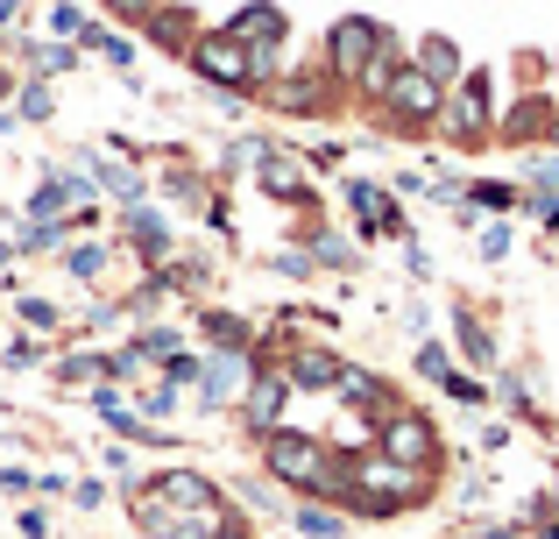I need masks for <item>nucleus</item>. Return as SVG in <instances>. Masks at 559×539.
<instances>
[{"mask_svg": "<svg viewBox=\"0 0 559 539\" xmlns=\"http://www.w3.org/2000/svg\"><path fill=\"white\" fill-rule=\"evenodd\" d=\"M107 8H114V14H128V22H150L164 0H107Z\"/></svg>", "mask_w": 559, "mask_h": 539, "instance_id": "32", "label": "nucleus"}, {"mask_svg": "<svg viewBox=\"0 0 559 539\" xmlns=\"http://www.w3.org/2000/svg\"><path fill=\"white\" fill-rule=\"evenodd\" d=\"M14 313H22L28 327H57V305L50 298H14Z\"/></svg>", "mask_w": 559, "mask_h": 539, "instance_id": "27", "label": "nucleus"}, {"mask_svg": "<svg viewBox=\"0 0 559 539\" xmlns=\"http://www.w3.org/2000/svg\"><path fill=\"white\" fill-rule=\"evenodd\" d=\"M142 412H150V419H170V412H178V384H156V390H142Z\"/></svg>", "mask_w": 559, "mask_h": 539, "instance_id": "25", "label": "nucleus"}, {"mask_svg": "<svg viewBox=\"0 0 559 539\" xmlns=\"http://www.w3.org/2000/svg\"><path fill=\"white\" fill-rule=\"evenodd\" d=\"M241 376H248V362L234 355V348H213V362L199 370V384H205V405H227V398H241Z\"/></svg>", "mask_w": 559, "mask_h": 539, "instance_id": "10", "label": "nucleus"}, {"mask_svg": "<svg viewBox=\"0 0 559 539\" xmlns=\"http://www.w3.org/2000/svg\"><path fill=\"white\" fill-rule=\"evenodd\" d=\"M347 199H355V213H361V227H369V235H404V213H396V199H382L376 185H347Z\"/></svg>", "mask_w": 559, "mask_h": 539, "instance_id": "12", "label": "nucleus"}, {"mask_svg": "<svg viewBox=\"0 0 559 539\" xmlns=\"http://www.w3.org/2000/svg\"><path fill=\"white\" fill-rule=\"evenodd\" d=\"M36 355H43L36 341H8V348H0V362H8V370H28V362H36Z\"/></svg>", "mask_w": 559, "mask_h": 539, "instance_id": "31", "label": "nucleus"}, {"mask_svg": "<svg viewBox=\"0 0 559 539\" xmlns=\"http://www.w3.org/2000/svg\"><path fill=\"white\" fill-rule=\"evenodd\" d=\"M382 99H390L396 121H432L439 114V79H425L418 65H396L390 79H382Z\"/></svg>", "mask_w": 559, "mask_h": 539, "instance_id": "5", "label": "nucleus"}, {"mask_svg": "<svg viewBox=\"0 0 559 539\" xmlns=\"http://www.w3.org/2000/svg\"><path fill=\"white\" fill-rule=\"evenodd\" d=\"M418 376H432V384H447V376H453V362H447V348H439V341L418 348Z\"/></svg>", "mask_w": 559, "mask_h": 539, "instance_id": "24", "label": "nucleus"}, {"mask_svg": "<svg viewBox=\"0 0 559 539\" xmlns=\"http://www.w3.org/2000/svg\"><path fill=\"white\" fill-rule=\"evenodd\" d=\"M85 50H99V57H107V65L114 71H128V65H135V50H128V36H114V28H85Z\"/></svg>", "mask_w": 559, "mask_h": 539, "instance_id": "18", "label": "nucleus"}, {"mask_svg": "<svg viewBox=\"0 0 559 539\" xmlns=\"http://www.w3.org/2000/svg\"><path fill=\"white\" fill-rule=\"evenodd\" d=\"M255 178H262V192H270V199H305V171H298V156H284V150H262L255 156Z\"/></svg>", "mask_w": 559, "mask_h": 539, "instance_id": "11", "label": "nucleus"}, {"mask_svg": "<svg viewBox=\"0 0 559 539\" xmlns=\"http://www.w3.org/2000/svg\"><path fill=\"white\" fill-rule=\"evenodd\" d=\"M64 270H71V277H85V284H93V277L107 270V249H99V242H79V249H64Z\"/></svg>", "mask_w": 559, "mask_h": 539, "instance_id": "20", "label": "nucleus"}, {"mask_svg": "<svg viewBox=\"0 0 559 539\" xmlns=\"http://www.w3.org/2000/svg\"><path fill=\"white\" fill-rule=\"evenodd\" d=\"M418 71H425V79H439V85L461 79V50H453L447 36H425V43H418Z\"/></svg>", "mask_w": 559, "mask_h": 539, "instance_id": "17", "label": "nucleus"}, {"mask_svg": "<svg viewBox=\"0 0 559 539\" xmlns=\"http://www.w3.org/2000/svg\"><path fill=\"white\" fill-rule=\"evenodd\" d=\"M262 461H270V476H276V483H290V490H333V455L312 441V433L270 426V441H262Z\"/></svg>", "mask_w": 559, "mask_h": 539, "instance_id": "2", "label": "nucleus"}, {"mask_svg": "<svg viewBox=\"0 0 559 539\" xmlns=\"http://www.w3.org/2000/svg\"><path fill=\"white\" fill-rule=\"evenodd\" d=\"M538 539H559V526H546V532H538Z\"/></svg>", "mask_w": 559, "mask_h": 539, "instance_id": "39", "label": "nucleus"}, {"mask_svg": "<svg viewBox=\"0 0 559 539\" xmlns=\"http://www.w3.org/2000/svg\"><path fill=\"white\" fill-rule=\"evenodd\" d=\"M481 128H489V71H467L461 99H453V136H461V142H475Z\"/></svg>", "mask_w": 559, "mask_h": 539, "instance_id": "9", "label": "nucleus"}, {"mask_svg": "<svg viewBox=\"0 0 559 539\" xmlns=\"http://www.w3.org/2000/svg\"><path fill=\"white\" fill-rule=\"evenodd\" d=\"M475 539H510V532H475Z\"/></svg>", "mask_w": 559, "mask_h": 539, "instance_id": "38", "label": "nucleus"}, {"mask_svg": "<svg viewBox=\"0 0 559 539\" xmlns=\"http://www.w3.org/2000/svg\"><path fill=\"white\" fill-rule=\"evenodd\" d=\"M205 341H213V348H234V355H241V348H248V327H241L234 313H205Z\"/></svg>", "mask_w": 559, "mask_h": 539, "instance_id": "19", "label": "nucleus"}, {"mask_svg": "<svg viewBox=\"0 0 559 539\" xmlns=\"http://www.w3.org/2000/svg\"><path fill=\"white\" fill-rule=\"evenodd\" d=\"M376 50H382V28L369 22V14H347V22L333 28V65L341 71H369Z\"/></svg>", "mask_w": 559, "mask_h": 539, "instance_id": "7", "label": "nucleus"}, {"mask_svg": "<svg viewBox=\"0 0 559 539\" xmlns=\"http://www.w3.org/2000/svg\"><path fill=\"white\" fill-rule=\"evenodd\" d=\"M28 490H36V476H28V469H8V461H0V497H28Z\"/></svg>", "mask_w": 559, "mask_h": 539, "instance_id": "28", "label": "nucleus"}, {"mask_svg": "<svg viewBox=\"0 0 559 539\" xmlns=\"http://www.w3.org/2000/svg\"><path fill=\"white\" fill-rule=\"evenodd\" d=\"M50 114H57V99H50V85H22V121H50Z\"/></svg>", "mask_w": 559, "mask_h": 539, "instance_id": "23", "label": "nucleus"}, {"mask_svg": "<svg viewBox=\"0 0 559 539\" xmlns=\"http://www.w3.org/2000/svg\"><path fill=\"white\" fill-rule=\"evenodd\" d=\"M71 164H85V178L99 185V192H114V199H142V178L128 164H107V156H93V150H79Z\"/></svg>", "mask_w": 559, "mask_h": 539, "instance_id": "13", "label": "nucleus"}, {"mask_svg": "<svg viewBox=\"0 0 559 539\" xmlns=\"http://www.w3.org/2000/svg\"><path fill=\"white\" fill-rule=\"evenodd\" d=\"M14 14H22V0H0V22H14Z\"/></svg>", "mask_w": 559, "mask_h": 539, "instance_id": "36", "label": "nucleus"}, {"mask_svg": "<svg viewBox=\"0 0 559 539\" xmlns=\"http://www.w3.org/2000/svg\"><path fill=\"white\" fill-rule=\"evenodd\" d=\"M319 263H333V270H355V249H347V242H333V235H319Z\"/></svg>", "mask_w": 559, "mask_h": 539, "instance_id": "29", "label": "nucleus"}, {"mask_svg": "<svg viewBox=\"0 0 559 539\" xmlns=\"http://www.w3.org/2000/svg\"><path fill=\"white\" fill-rule=\"evenodd\" d=\"M284 398H290V376H255V384H248V419L270 433L276 412H284Z\"/></svg>", "mask_w": 559, "mask_h": 539, "instance_id": "15", "label": "nucleus"}, {"mask_svg": "<svg viewBox=\"0 0 559 539\" xmlns=\"http://www.w3.org/2000/svg\"><path fill=\"white\" fill-rule=\"evenodd\" d=\"M14 263V242H0V270H8Z\"/></svg>", "mask_w": 559, "mask_h": 539, "instance_id": "37", "label": "nucleus"}, {"mask_svg": "<svg viewBox=\"0 0 559 539\" xmlns=\"http://www.w3.org/2000/svg\"><path fill=\"white\" fill-rule=\"evenodd\" d=\"M461 348H467V362H489V355H496V341L475 327V319H461Z\"/></svg>", "mask_w": 559, "mask_h": 539, "instance_id": "26", "label": "nucleus"}, {"mask_svg": "<svg viewBox=\"0 0 559 539\" xmlns=\"http://www.w3.org/2000/svg\"><path fill=\"white\" fill-rule=\"evenodd\" d=\"M347 497H355V512H411V504L425 497V469H411V461H390V455H361L347 461Z\"/></svg>", "mask_w": 559, "mask_h": 539, "instance_id": "1", "label": "nucleus"}, {"mask_svg": "<svg viewBox=\"0 0 559 539\" xmlns=\"http://www.w3.org/2000/svg\"><path fill=\"white\" fill-rule=\"evenodd\" d=\"M326 384H341V362L326 348H298L290 355V390H326Z\"/></svg>", "mask_w": 559, "mask_h": 539, "instance_id": "14", "label": "nucleus"}, {"mask_svg": "<svg viewBox=\"0 0 559 539\" xmlns=\"http://www.w3.org/2000/svg\"><path fill=\"white\" fill-rule=\"evenodd\" d=\"M439 390H453V398H461V405H481V398H489V390H481L475 376H461V370H453V376H447V384H439Z\"/></svg>", "mask_w": 559, "mask_h": 539, "instance_id": "30", "label": "nucleus"}, {"mask_svg": "<svg viewBox=\"0 0 559 539\" xmlns=\"http://www.w3.org/2000/svg\"><path fill=\"white\" fill-rule=\"evenodd\" d=\"M432 426H425V419H411V412H396L390 426H382V455L390 461H411V469H425V461H432Z\"/></svg>", "mask_w": 559, "mask_h": 539, "instance_id": "8", "label": "nucleus"}, {"mask_svg": "<svg viewBox=\"0 0 559 539\" xmlns=\"http://www.w3.org/2000/svg\"><path fill=\"white\" fill-rule=\"evenodd\" d=\"M0 93H8V85H0Z\"/></svg>", "mask_w": 559, "mask_h": 539, "instance_id": "40", "label": "nucleus"}, {"mask_svg": "<svg viewBox=\"0 0 559 539\" xmlns=\"http://www.w3.org/2000/svg\"><path fill=\"white\" fill-rule=\"evenodd\" d=\"M128 235H135V249H142V256H170V227H164V213L128 207Z\"/></svg>", "mask_w": 559, "mask_h": 539, "instance_id": "16", "label": "nucleus"}, {"mask_svg": "<svg viewBox=\"0 0 559 539\" xmlns=\"http://www.w3.org/2000/svg\"><path fill=\"white\" fill-rule=\"evenodd\" d=\"M227 36H234V43H248V50H255V65L270 71V50L284 43V14H276L270 0H255V8H241V14L227 22Z\"/></svg>", "mask_w": 559, "mask_h": 539, "instance_id": "6", "label": "nucleus"}, {"mask_svg": "<svg viewBox=\"0 0 559 539\" xmlns=\"http://www.w3.org/2000/svg\"><path fill=\"white\" fill-rule=\"evenodd\" d=\"M298 532H305V539H341L347 518H341V512H298Z\"/></svg>", "mask_w": 559, "mask_h": 539, "instance_id": "21", "label": "nucleus"}, {"mask_svg": "<svg viewBox=\"0 0 559 539\" xmlns=\"http://www.w3.org/2000/svg\"><path fill=\"white\" fill-rule=\"evenodd\" d=\"M28 65H36V71H71V65H79V50H64V43H36Z\"/></svg>", "mask_w": 559, "mask_h": 539, "instance_id": "22", "label": "nucleus"}, {"mask_svg": "<svg viewBox=\"0 0 559 539\" xmlns=\"http://www.w3.org/2000/svg\"><path fill=\"white\" fill-rule=\"evenodd\" d=\"M14 526H22V539H43V532H50V518H43V512H22Z\"/></svg>", "mask_w": 559, "mask_h": 539, "instance_id": "35", "label": "nucleus"}, {"mask_svg": "<svg viewBox=\"0 0 559 539\" xmlns=\"http://www.w3.org/2000/svg\"><path fill=\"white\" fill-rule=\"evenodd\" d=\"M510 249V227H481V256H503Z\"/></svg>", "mask_w": 559, "mask_h": 539, "instance_id": "34", "label": "nucleus"}, {"mask_svg": "<svg viewBox=\"0 0 559 539\" xmlns=\"http://www.w3.org/2000/svg\"><path fill=\"white\" fill-rule=\"evenodd\" d=\"M150 497L164 504L170 518H205V512H227V497H219V490L205 483L199 469H164V476L150 483Z\"/></svg>", "mask_w": 559, "mask_h": 539, "instance_id": "4", "label": "nucleus"}, {"mask_svg": "<svg viewBox=\"0 0 559 539\" xmlns=\"http://www.w3.org/2000/svg\"><path fill=\"white\" fill-rule=\"evenodd\" d=\"M71 497H79V512H99V504H107V490H99V483H71Z\"/></svg>", "mask_w": 559, "mask_h": 539, "instance_id": "33", "label": "nucleus"}, {"mask_svg": "<svg viewBox=\"0 0 559 539\" xmlns=\"http://www.w3.org/2000/svg\"><path fill=\"white\" fill-rule=\"evenodd\" d=\"M191 71H199L205 85H227V93H248V85L262 79L255 50H248V43H234L227 28H219V36H199V43H191Z\"/></svg>", "mask_w": 559, "mask_h": 539, "instance_id": "3", "label": "nucleus"}]
</instances>
